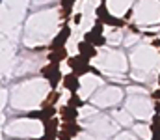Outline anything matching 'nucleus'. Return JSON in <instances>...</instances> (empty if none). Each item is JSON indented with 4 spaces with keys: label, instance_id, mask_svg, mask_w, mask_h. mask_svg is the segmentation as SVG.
<instances>
[{
    "label": "nucleus",
    "instance_id": "nucleus-9",
    "mask_svg": "<svg viewBox=\"0 0 160 140\" xmlns=\"http://www.w3.org/2000/svg\"><path fill=\"white\" fill-rule=\"evenodd\" d=\"M58 114V108L54 106V105H50V106H43L39 110V122H47V120H50V118H54Z\"/></svg>",
    "mask_w": 160,
    "mask_h": 140
},
{
    "label": "nucleus",
    "instance_id": "nucleus-13",
    "mask_svg": "<svg viewBox=\"0 0 160 140\" xmlns=\"http://www.w3.org/2000/svg\"><path fill=\"white\" fill-rule=\"evenodd\" d=\"M104 24H108V26H114V28H123L127 23L123 21V19H119V17H114V15H110V17H106L104 21H102Z\"/></svg>",
    "mask_w": 160,
    "mask_h": 140
},
{
    "label": "nucleus",
    "instance_id": "nucleus-1",
    "mask_svg": "<svg viewBox=\"0 0 160 140\" xmlns=\"http://www.w3.org/2000/svg\"><path fill=\"white\" fill-rule=\"evenodd\" d=\"M71 38V26H62V30L56 34V38L50 41V45H48V49L50 50H54V49H60V47H65V43H67V39Z\"/></svg>",
    "mask_w": 160,
    "mask_h": 140
},
{
    "label": "nucleus",
    "instance_id": "nucleus-15",
    "mask_svg": "<svg viewBox=\"0 0 160 140\" xmlns=\"http://www.w3.org/2000/svg\"><path fill=\"white\" fill-rule=\"evenodd\" d=\"M95 15H97V19H101V21H104L106 17L112 15V13L108 11V8H106V2H101V4H99V8L95 9Z\"/></svg>",
    "mask_w": 160,
    "mask_h": 140
},
{
    "label": "nucleus",
    "instance_id": "nucleus-2",
    "mask_svg": "<svg viewBox=\"0 0 160 140\" xmlns=\"http://www.w3.org/2000/svg\"><path fill=\"white\" fill-rule=\"evenodd\" d=\"M62 82H63L62 86H63L67 92H71V93L78 92V88H80V77H77L73 71H71V73H67V75H63Z\"/></svg>",
    "mask_w": 160,
    "mask_h": 140
},
{
    "label": "nucleus",
    "instance_id": "nucleus-29",
    "mask_svg": "<svg viewBox=\"0 0 160 140\" xmlns=\"http://www.w3.org/2000/svg\"><path fill=\"white\" fill-rule=\"evenodd\" d=\"M101 2H106V0H101Z\"/></svg>",
    "mask_w": 160,
    "mask_h": 140
},
{
    "label": "nucleus",
    "instance_id": "nucleus-20",
    "mask_svg": "<svg viewBox=\"0 0 160 140\" xmlns=\"http://www.w3.org/2000/svg\"><path fill=\"white\" fill-rule=\"evenodd\" d=\"M56 138H58V140H71L73 137H71L65 129H60V131H58V135H56Z\"/></svg>",
    "mask_w": 160,
    "mask_h": 140
},
{
    "label": "nucleus",
    "instance_id": "nucleus-10",
    "mask_svg": "<svg viewBox=\"0 0 160 140\" xmlns=\"http://www.w3.org/2000/svg\"><path fill=\"white\" fill-rule=\"evenodd\" d=\"M62 129H65L71 137H77L80 131H82V127L77 123V120H73V122H63V123H62Z\"/></svg>",
    "mask_w": 160,
    "mask_h": 140
},
{
    "label": "nucleus",
    "instance_id": "nucleus-6",
    "mask_svg": "<svg viewBox=\"0 0 160 140\" xmlns=\"http://www.w3.org/2000/svg\"><path fill=\"white\" fill-rule=\"evenodd\" d=\"M78 52L86 58V60H91V58H95L99 52H97V47L95 45H91V43H88V41H80L78 43Z\"/></svg>",
    "mask_w": 160,
    "mask_h": 140
},
{
    "label": "nucleus",
    "instance_id": "nucleus-18",
    "mask_svg": "<svg viewBox=\"0 0 160 140\" xmlns=\"http://www.w3.org/2000/svg\"><path fill=\"white\" fill-rule=\"evenodd\" d=\"M62 79H63V75H62V73H58V75H54L52 79H48V86H50V90H56V88H58V84L62 82Z\"/></svg>",
    "mask_w": 160,
    "mask_h": 140
},
{
    "label": "nucleus",
    "instance_id": "nucleus-24",
    "mask_svg": "<svg viewBox=\"0 0 160 140\" xmlns=\"http://www.w3.org/2000/svg\"><path fill=\"white\" fill-rule=\"evenodd\" d=\"M39 140H58V138H56V137H47V135H43Z\"/></svg>",
    "mask_w": 160,
    "mask_h": 140
},
{
    "label": "nucleus",
    "instance_id": "nucleus-14",
    "mask_svg": "<svg viewBox=\"0 0 160 140\" xmlns=\"http://www.w3.org/2000/svg\"><path fill=\"white\" fill-rule=\"evenodd\" d=\"M67 105H69V106H75V108H80V106H84V105H86V101H84L82 97H78V93L75 92V93H71V95H69Z\"/></svg>",
    "mask_w": 160,
    "mask_h": 140
},
{
    "label": "nucleus",
    "instance_id": "nucleus-17",
    "mask_svg": "<svg viewBox=\"0 0 160 140\" xmlns=\"http://www.w3.org/2000/svg\"><path fill=\"white\" fill-rule=\"evenodd\" d=\"M77 0H62V17H69Z\"/></svg>",
    "mask_w": 160,
    "mask_h": 140
},
{
    "label": "nucleus",
    "instance_id": "nucleus-19",
    "mask_svg": "<svg viewBox=\"0 0 160 140\" xmlns=\"http://www.w3.org/2000/svg\"><path fill=\"white\" fill-rule=\"evenodd\" d=\"M104 26H106V24H104L101 19H97L95 24H93V28H91V32H95V34H102V32H104Z\"/></svg>",
    "mask_w": 160,
    "mask_h": 140
},
{
    "label": "nucleus",
    "instance_id": "nucleus-23",
    "mask_svg": "<svg viewBox=\"0 0 160 140\" xmlns=\"http://www.w3.org/2000/svg\"><path fill=\"white\" fill-rule=\"evenodd\" d=\"M151 97H153L155 101H160V88L157 90V92H153V93H151Z\"/></svg>",
    "mask_w": 160,
    "mask_h": 140
},
{
    "label": "nucleus",
    "instance_id": "nucleus-11",
    "mask_svg": "<svg viewBox=\"0 0 160 140\" xmlns=\"http://www.w3.org/2000/svg\"><path fill=\"white\" fill-rule=\"evenodd\" d=\"M65 62H67L69 69L73 71V69H77V67H78L80 64H84V62H89V60H86V58H84V56L78 52V54H75V56H67V60H65Z\"/></svg>",
    "mask_w": 160,
    "mask_h": 140
},
{
    "label": "nucleus",
    "instance_id": "nucleus-26",
    "mask_svg": "<svg viewBox=\"0 0 160 140\" xmlns=\"http://www.w3.org/2000/svg\"><path fill=\"white\" fill-rule=\"evenodd\" d=\"M153 45H155V47H160V39H155V41H153Z\"/></svg>",
    "mask_w": 160,
    "mask_h": 140
},
{
    "label": "nucleus",
    "instance_id": "nucleus-7",
    "mask_svg": "<svg viewBox=\"0 0 160 140\" xmlns=\"http://www.w3.org/2000/svg\"><path fill=\"white\" fill-rule=\"evenodd\" d=\"M84 41H88V43H91V45H95V47L106 45V38H104L102 34H95V32H91V30H88V32L84 34Z\"/></svg>",
    "mask_w": 160,
    "mask_h": 140
},
{
    "label": "nucleus",
    "instance_id": "nucleus-4",
    "mask_svg": "<svg viewBox=\"0 0 160 140\" xmlns=\"http://www.w3.org/2000/svg\"><path fill=\"white\" fill-rule=\"evenodd\" d=\"M58 116L62 118V122H73V120L78 118V108L69 106V105H63V106H60Z\"/></svg>",
    "mask_w": 160,
    "mask_h": 140
},
{
    "label": "nucleus",
    "instance_id": "nucleus-16",
    "mask_svg": "<svg viewBox=\"0 0 160 140\" xmlns=\"http://www.w3.org/2000/svg\"><path fill=\"white\" fill-rule=\"evenodd\" d=\"M58 99H60V93L56 92V90H52V92L47 95V99L41 103V108H43V106H50V105H56V103H58Z\"/></svg>",
    "mask_w": 160,
    "mask_h": 140
},
{
    "label": "nucleus",
    "instance_id": "nucleus-27",
    "mask_svg": "<svg viewBox=\"0 0 160 140\" xmlns=\"http://www.w3.org/2000/svg\"><path fill=\"white\" fill-rule=\"evenodd\" d=\"M151 140H160V138H157V137H151Z\"/></svg>",
    "mask_w": 160,
    "mask_h": 140
},
{
    "label": "nucleus",
    "instance_id": "nucleus-28",
    "mask_svg": "<svg viewBox=\"0 0 160 140\" xmlns=\"http://www.w3.org/2000/svg\"><path fill=\"white\" fill-rule=\"evenodd\" d=\"M158 88H160V73H158Z\"/></svg>",
    "mask_w": 160,
    "mask_h": 140
},
{
    "label": "nucleus",
    "instance_id": "nucleus-25",
    "mask_svg": "<svg viewBox=\"0 0 160 140\" xmlns=\"http://www.w3.org/2000/svg\"><path fill=\"white\" fill-rule=\"evenodd\" d=\"M155 112L160 114V101H157V105H155Z\"/></svg>",
    "mask_w": 160,
    "mask_h": 140
},
{
    "label": "nucleus",
    "instance_id": "nucleus-8",
    "mask_svg": "<svg viewBox=\"0 0 160 140\" xmlns=\"http://www.w3.org/2000/svg\"><path fill=\"white\" fill-rule=\"evenodd\" d=\"M58 73H62L60 71V64H52V62H48L47 65H43L41 67V75L48 80V79H52L54 75H58Z\"/></svg>",
    "mask_w": 160,
    "mask_h": 140
},
{
    "label": "nucleus",
    "instance_id": "nucleus-21",
    "mask_svg": "<svg viewBox=\"0 0 160 140\" xmlns=\"http://www.w3.org/2000/svg\"><path fill=\"white\" fill-rule=\"evenodd\" d=\"M26 118H30V120H39V110H32L30 114H26Z\"/></svg>",
    "mask_w": 160,
    "mask_h": 140
},
{
    "label": "nucleus",
    "instance_id": "nucleus-22",
    "mask_svg": "<svg viewBox=\"0 0 160 140\" xmlns=\"http://www.w3.org/2000/svg\"><path fill=\"white\" fill-rule=\"evenodd\" d=\"M80 21H82V13H75V15H73V23H75V24L78 26Z\"/></svg>",
    "mask_w": 160,
    "mask_h": 140
},
{
    "label": "nucleus",
    "instance_id": "nucleus-3",
    "mask_svg": "<svg viewBox=\"0 0 160 140\" xmlns=\"http://www.w3.org/2000/svg\"><path fill=\"white\" fill-rule=\"evenodd\" d=\"M43 123V135H47V137H56L58 135V131H60V118H50V120H47V122H41Z\"/></svg>",
    "mask_w": 160,
    "mask_h": 140
},
{
    "label": "nucleus",
    "instance_id": "nucleus-5",
    "mask_svg": "<svg viewBox=\"0 0 160 140\" xmlns=\"http://www.w3.org/2000/svg\"><path fill=\"white\" fill-rule=\"evenodd\" d=\"M67 56H69V52H67V49H65V47L54 49V50H50V52L47 54L48 62H52V64H62L63 60H67Z\"/></svg>",
    "mask_w": 160,
    "mask_h": 140
},
{
    "label": "nucleus",
    "instance_id": "nucleus-12",
    "mask_svg": "<svg viewBox=\"0 0 160 140\" xmlns=\"http://www.w3.org/2000/svg\"><path fill=\"white\" fill-rule=\"evenodd\" d=\"M151 137L160 138V114H157V112H155V116L151 120Z\"/></svg>",
    "mask_w": 160,
    "mask_h": 140
}]
</instances>
